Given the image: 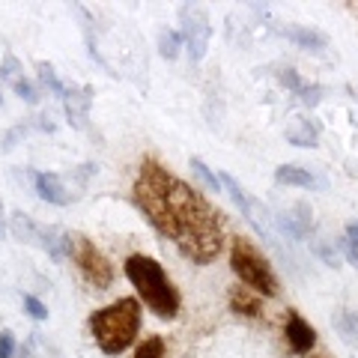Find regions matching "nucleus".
Returning a JSON list of instances; mask_svg holds the SVG:
<instances>
[{"mask_svg": "<svg viewBox=\"0 0 358 358\" xmlns=\"http://www.w3.org/2000/svg\"><path fill=\"white\" fill-rule=\"evenodd\" d=\"M167 239L176 242L188 260L209 263L221 251V221L212 206L200 197L192 185L171 173L167 179Z\"/></svg>", "mask_w": 358, "mask_h": 358, "instance_id": "nucleus-1", "label": "nucleus"}, {"mask_svg": "<svg viewBox=\"0 0 358 358\" xmlns=\"http://www.w3.org/2000/svg\"><path fill=\"white\" fill-rule=\"evenodd\" d=\"M126 278L131 281V287L138 289V296L143 299L159 320H173L179 313V293L171 284V278L164 275V268L159 260H152L147 254H131L126 260Z\"/></svg>", "mask_w": 358, "mask_h": 358, "instance_id": "nucleus-2", "label": "nucleus"}, {"mask_svg": "<svg viewBox=\"0 0 358 358\" xmlns=\"http://www.w3.org/2000/svg\"><path fill=\"white\" fill-rule=\"evenodd\" d=\"M141 331V305L138 299H117L114 305L96 310L90 317V334L105 355H120L134 343Z\"/></svg>", "mask_w": 358, "mask_h": 358, "instance_id": "nucleus-3", "label": "nucleus"}, {"mask_svg": "<svg viewBox=\"0 0 358 358\" xmlns=\"http://www.w3.org/2000/svg\"><path fill=\"white\" fill-rule=\"evenodd\" d=\"M230 266H233V272L239 275V281L248 284L254 293H260L266 299L278 296V278L272 272V266H268V260L254 248L248 239H233V245H230Z\"/></svg>", "mask_w": 358, "mask_h": 358, "instance_id": "nucleus-4", "label": "nucleus"}, {"mask_svg": "<svg viewBox=\"0 0 358 358\" xmlns=\"http://www.w3.org/2000/svg\"><path fill=\"white\" fill-rule=\"evenodd\" d=\"M72 260H75L78 272H81V278L90 287L108 289L110 284H114V266L108 263V257L99 251L87 236H72Z\"/></svg>", "mask_w": 358, "mask_h": 358, "instance_id": "nucleus-5", "label": "nucleus"}, {"mask_svg": "<svg viewBox=\"0 0 358 358\" xmlns=\"http://www.w3.org/2000/svg\"><path fill=\"white\" fill-rule=\"evenodd\" d=\"M182 39L188 48L192 63H200L206 57L209 39H212V24L203 6H182Z\"/></svg>", "mask_w": 358, "mask_h": 358, "instance_id": "nucleus-6", "label": "nucleus"}, {"mask_svg": "<svg viewBox=\"0 0 358 358\" xmlns=\"http://www.w3.org/2000/svg\"><path fill=\"white\" fill-rule=\"evenodd\" d=\"M287 343H289V350L299 352V355H308L313 346H317V329L310 326V322H305L299 317L296 310H289V317H287Z\"/></svg>", "mask_w": 358, "mask_h": 358, "instance_id": "nucleus-7", "label": "nucleus"}, {"mask_svg": "<svg viewBox=\"0 0 358 358\" xmlns=\"http://www.w3.org/2000/svg\"><path fill=\"white\" fill-rule=\"evenodd\" d=\"M66 105V117H69V126L84 129L90 120V105H93V87H69V93L63 99Z\"/></svg>", "mask_w": 358, "mask_h": 358, "instance_id": "nucleus-8", "label": "nucleus"}, {"mask_svg": "<svg viewBox=\"0 0 358 358\" xmlns=\"http://www.w3.org/2000/svg\"><path fill=\"white\" fill-rule=\"evenodd\" d=\"M33 185H36V194L45 200V203H54V206H69L72 203V194L69 188L63 185V179L57 173H33Z\"/></svg>", "mask_w": 358, "mask_h": 358, "instance_id": "nucleus-9", "label": "nucleus"}, {"mask_svg": "<svg viewBox=\"0 0 358 358\" xmlns=\"http://www.w3.org/2000/svg\"><path fill=\"white\" fill-rule=\"evenodd\" d=\"M39 248L48 251L51 260L63 263L66 257H72V233H63L60 227H42V233H39Z\"/></svg>", "mask_w": 358, "mask_h": 358, "instance_id": "nucleus-10", "label": "nucleus"}, {"mask_svg": "<svg viewBox=\"0 0 358 358\" xmlns=\"http://www.w3.org/2000/svg\"><path fill=\"white\" fill-rule=\"evenodd\" d=\"M287 141L296 143V147H317V141H320L317 122H310L305 117H293L287 126Z\"/></svg>", "mask_w": 358, "mask_h": 358, "instance_id": "nucleus-11", "label": "nucleus"}, {"mask_svg": "<svg viewBox=\"0 0 358 358\" xmlns=\"http://www.w3.org/2000/svg\"><path fill=\"white\" fill-rule=\"evenodd\" d=\"M284 36H287V39H293L299 48H308V51H322V48L329 45L326 33L310 30V27H301V24H289V27H284Z\"/></svg>", "mask_w": 358, "mask_h": 358, "instance_id": "nucleus-12", "label": "nucleus"}, {"mask_svg": "<svg viewBox=\"0 0 358 358\" xmlns=\"http://www.w3.org/2000/svg\"><path fill=\"white\" fill-rule=\"evenodd\" d=\"M230 308L236 313H242V317H251V320L263 317V301L257 296H251L245 287H233L230 289Z\"/></svg>", "mask_w": 358, "mask_h": 358, "instance_id": "nucleus-13", "label": "nucleus"}, {"mask_svg": "<svg viewBox=\"0 0 358 358\" xmlns=\"http://www.w3.org/2000/svg\"><path fill=\"white\" fill-rule=\"evenodd\" d=\"M275 182L281 185H296V188H310L317 179H313L305 167H296V164H281L275 171Z\"/></svg>", "mask_w": 358, "mask_h": 358, "instance_id": "nucleus-14", "label": "nucleus"}, {"mask_svg": "<svg viewBox=\"0 0 358 358\" xmlns=\"http://www.w3.org/2000/svg\"><path fill=\"white\" fill-rule=\"evenodd\" d=\"M284 230L289 233V236H296V239L308 236V233H310V209H308L305 203H299V206L284 218Z\"/></svg>", "mask_w": 358, "mask_h": 358, "instance_id": "nucleus-15", "label": "nucleus"}, {"mask_svg": "<svg viewBox=\"0 0 358 358\" xmlns=\"http://www.w3.org/2000/svg\"><path fill=\"white\" fill-rule=\"evenodd\" d=\"M334 329L341 331V338L350 346H358V313L338 310V313H334Z\"/></svg>", "mask_w": 358, "mask_h": 358, "instance_id": "nucleus-16", "label": "nucleus"}, {"mask_svg": "<svg viewBox=\"0 0 358 358\" xmlns=\"http://www.w3.org/2000/svg\"><path fill=\"white\" fill-rule=\"evenodd\" d=\"M13 233H15V239H21V242H33V245H39V233H42V227L39 224H33L24 212H15L13 215Z\"/></svg>", "mask_w": 358, "mask_h": 358, "instance_id": "nucleus-17", "label": "nucleus"}, {"mask_svg": "<svg viewBox=\"0 0 358 358\" xmlns=\"http://www.w3.org/2000/svg\"><path fill=\"white\" fill-rule=\"evenodd\" d=\"M36 72H39V81L51 90L54 96H60V99H66V93H69V87H66L60 78H57V72H54V66L51 63H45V60H39L36 63Z\"/></svg>", "mask_w": 358, "mask_h": 358, "instance_id": "nucleus-18", "label": "nucleus"}, {"mask_svg": "<svg viewBox=\"0 0 358 358\" xmlns=\"http://www.w3.org/2000/svg\"><path fill=\"white\" fill-rule=\"evenodd\" d=\"M182 33L179 30H162V36H159V51H162V57L167 60H176V54L179 48H182Z\"/></svg>", "mask_w": 358, "mask_h": 358, "instance_id": "nucleus-19", "label": "nucleus"}, {"mask_svg": "<svg viewBox=\"0 0 358 358\" xmlns=\"http://www.w3.org/2000/svg\"><path fill=\"white\" fill-rule=\"evenodd\" d=\"M192 171L200 176V179H203V185L209 188V192H221V188H224V182H221V176L215 173V171H209V164L203 162V159H197V155H194V159H192Z\"/></svg>", "mask_w": 358, "mask_h": 358, "instance_id": "nucleus-20", "label": "nucleus"}, {"mask_svg": "<svg viewBox=\"0 0 358 358\" xmlns=\"http://www.w3.org/2000/svg\"><path fill=\"white\" fill-rule=\"evenodd\" d=\"M134 358H164V341L162 338H147L138 350H134Z\"/></svg>", "mask_w": 358, "mask_h": 358, "instance_id": "nucleus-21", "label": "nucleus"}, {"mask_svg": "<svg viewBox=\"0 0 358 358\" xmlns=\"http://www.w3.org/2000/svg\"><path fill=\"white\" fill-rule=\"evenodd\" d=\"M343 251L350 257V263L358 268V221H352L346 227V239H343Z\"/></svg>", "mask_w": 358, "mask_h": 358, "instance_id": "nucleus-22", "label": "nucleus"}, {"mask_svg": "<svg viewBox=\"0 0 358 358\" xmlns=\"http://www.w3.org/2000/svg\"><path fill=\"white\" fill-rule=\"evenodd\" d=\"M0 75L6 78L9 84L18 81V78H24V69H21V63L13 57V54H3V63H0Z\"/></svg>", "mask_w": 358, "mask_h": 358, "instance_id": "nucleus-23", "label": "nucleus"}, {"mask_svg": "<svg viewBox=\"0 0 358 358\" xmlns=\"http://www.w3.org/2000/svg\"><path fill=\"white\" fill-rule=\"evenodd\" d=\"M9 87H13V90H15V96H21V99H24L27 105H36V102H39V93H36V87H33V84L27 81V78H18V81H13Z\"/></svg>", "mask_w": 358, "mask_h": 358, "instance_id": "nucleus-24", "label": "nucleus"}, {"mask_svg": "<svg viewBox=\"0 0 358 358\" xmlns=\"http://www.w3.org/2000/svg\"><path fill=\"white\" fill-rule=\"evenodd\" d=\"M24 310L33 320H48V308H45L36 296H24Z\"/></svg>", "mask_w": 358, "mask_h": 358, "instance_id": "nucleus-25", "label": "nucleus"}, {"mask_svg": "<svg viewBox=\"0 0 358 358\" xmlns=\"http://www.w3.org/2000/svg\"><path fill=\"white\" fill-rule=\"evenodd\" d=\"M15 355V338L13 331H0V358H13Z\"/></svg>", "mask_w": 358, "mask_h": 358, "instance_id": "nucleus-26", "label": "nucleus"}, {"mask_svg": "<svg viewBox=\"0 0 358 358\" xmlns=\"http://www.w3.org/2000/svg\"><path fill=\"white\" fill-rule=\"evenodd\" d=\"M299 96H301V102H305L308 108H313V105L320 102L322 90H320V87H301V90H299Z\"/></svg>", "mask_w": 358, "mask_h": 358, "instance_id": "nucleus-27", "label": "nucleus"}, {"mask_svg": "<svg viewBox=\"0 0 358 358\" xmlns=\"http://www.w3.org/2000/svg\"><path fill=\"white\" fill-rule=\"evenodd\" d=\"M3 233H6V227H3V203H0V239H3Z\"/></svg>", "mask_w": 358, "mask_h": 358, "instance_id": "nucleus-28", "label": "nucleus"}, {"mask_svg": "<svg viewBox=\"0 0 358 358\" xmlns=\"http://www.w3.org/2000/svg\"><path fill=\"white\" fill-rule=\"evenodd\" d=\"M21 358H33V355H30V350H21Z\"/></svg>", "mask_w": 358, "mask_h": 358, "instance_id": "nucleus-29", "label": "nucleus"}, {"mask_svg": "<svg viewBox=\"0 0 358 358\" xmlns=\"http://www.w3.org/2000/svg\"><path fill=\"white\" fill-rule=\"evenodd\" d=\"M0 105H3V99H0Z\"/></svg>", "mask_w": 358, "mask_h": 358, "instance_id": "nucleus-30", "label": "nucleus"}]
</instances>
